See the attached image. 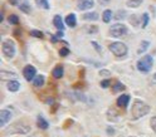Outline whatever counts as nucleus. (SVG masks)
I'll use <instances>...</instances> for the list:
<instances>
[{
    "label": "nucleus",
    "instance_id": "f257e3e1",
    "mask_svg": "<svg viewBox=\"0 0 156 137\" xmlns=\"http://www.w3.org/2000/svg\"><path fill=\"white\" fill-rule=\"evenodd\" d=\"M148 112H150V107L146 103L141 102L139 99H136L133 102V106H132V118L133 120H139L141 117H144Z\"/></svg>",
    "mask_w": 156,
    "mask_h": 137
},
{
    "label": "nucleus",
    "instance_id": "f03ea898",
    "mask_svg": "<svg viewBox=\"0 0 156 137\" xmlns=\"http://www.w3.org/2000/svg\"><path fill=\"white\" fill-rule=\"evenodd\" d=\"M152 64H154V59L151 55H144L139 62H137V69L144 72V73H147L150 72L152 68Z\"/></svg>",
    "mask_w": 156,
    "mask_h": 137
},
{
    "label": "nucleus",
    "instance_id": "7ed1b4c3",
    "mask_svg": "<svg viewBox=\"0 0 156 137\" xmlns=\"http://www.w3.org/2000/svg\"><path fill=\"white\" fill-rule=\"evenodd\" d=\"M108 49H110L116 57H122V55H126V53H127V47H126V44H123V43H121V42L111 43V44L108 45Z\"/></svg>",
    "mask_w": 156,
    "mask_h": 137
},
{
    "label": "nucleus",
    "instance_id": "20e7f679",
    "mask_svg": "<svg viewBox=\"0 0 156 137\" xmlns=\"http://www.w3.org/2000/svg\"><path fill=\"white\" fill-rule=\"evenodd\" d=\"M110 35L115 38H120V37H123V35L127 34V28L123 25V24H113L111 28H110Z\"/></svg>",
    "mask_w": 156,
    "mask_h": 137
},
{
    "label": "nucleus",
    "instance_id": "39448f33",
    "mask_svg": "<svg viewBox=\"0 0 156 137\" xmlns=\"http://www.w3.org/2000/svg\"><path fill=\"white\" fill-rule=\"evenodd\" d=\"M3 53L5 54V57H8V58H13L14 55H15V47H14V43L11 40H5L3 43Z\"/></svg>",
    "mask_w": 156,
    "mask_h": 137
},
{
    "label": "nucleus",
    "instance_id": "423d86ee",
    "mask_svg": "<svg viewBox=\"0 0 156 137\" xmlns=\"http://www.w3.org/2000/svg\"><path fill=\"white\" fill-rule=\"evenodd\" d=\"M30 131V127L29 126H24L22 123H17V125H14L13 127H10L8 129V132L9 133H28Z\"/></svg>",
    "mask_w": 156,
    "mask_h": 137
},
{
    "label": "nucleus",
    "instance_id": "0eeeda50",
    "mask_svg": "<svg viewBox=\"0 0 156 137\" xmlns=\"http://www.w3.org/2000/svg\"><path fill=\"white\" fill-rule=\"evenodd\" d=\"M35 73H37V69L33 66H27L23 70V74L27 81H33V78H35Z\"/></svg>",
    "mask_w": 156,
    "mask_h": 137
},
{
    "label": "nucleus",
    "instance_id": "6e6552de",
    "mask_svg": "<svg viewBox=\"0 0 156 137\" xmlns=\"http://www.w3.org/2000/svg\"><path fill=\"white\" fill-rule=\"evenodd\" d=\"M78 9L80 10H88L93 8V0H78Z\"/></svg>",
    "mask_w": 156,
    "mask_h": 137
},
{
    "label": "nucleus",
    "instance_id": "1a4fd4ad",
    "mask_svg": "<svg viewBox=\"0 0 156 137\" xmlns=\"http://www.w3.org/2000/svg\"><path fill=\"white\" fill-rule=\"evenodd\" d=\"M11 118V112L8 110H3L2 113H0V126H5L9 122V120Z\"/></svg>",
    "mask_w": 156,
    "mask_h": 137
},
{
    "label": "nucleus",
    "instance_id": "9d476101",
    "mask_svg": "<svg viewBox=\"0 0 156 137\" xmlns=\"http://www.w3.org/2000/svg\"><path fill=\"white\" fill-rule=\"evenodd\" d=\"M130 102V96L129 95H122L117 98V106L118 107H122V108H126L127 104Z\"/></svg>",
    "mask_w": 156,
    "mask_h": 137
},
{
    "label": "nucleus",
    "instance_id": "9b49d317",
    "mask_svg": "<svg viewBox=\"0 0 156 137\" xmlns=\"http://www.w3.org/2000/svg\"><path fill=\"white\" fill-rule=\"evenodd\" d=\"M66 23H67V25H68L69 28H74V26L77 25V18H76L74 14H69V15H67Z\"/></svg>",
    "mask_w": 156,
    "mask_h": 137
},
{
    "label": "nucleus",
    "instance_id": "f8f14e48",
    "mask_svg": "<svg viewBox=\"0 0 156 137\" xmlns=\"http://www.w3.org/2000/svg\"><path fill=\"white\" fill-rule=\"evenodd\" d=\"M53 23L55 25V28L58 30H63L64 32V25H63V21H62V18L59 15H55L54 17V20H53Z\"/></svg>",
    "mask_w": 156,
    "mask_h": 137
},
{
    "label": "nucleus",
    "instance_id": "ddd939ff",
    "mask_svg": "<svg viewBox=\"0 0 156 137\" xmlns=\"http://www.w3.org/2000/svg\"><path fill=\"white\" fill-rule=\"evenodd\" d=\"M6 87H8V89L10 92H17L19 89V87H20V84H19L18 81H9L8 84H6Z\"/></svg>",
    "mask_w": 156,
    "mask_h": 137
},
{
    "label": "nucleus",
    "instance_id": "4468645a",
    "mask_svg": "<svg viewBox=\"0 0 156 137\" xmlns=\"http://www.w3.org/2000/svg\"><path fill=\"white\" fill-rule=\"evenodd\" d=\"M53 77L59 79L63 77V67L62 66H57L54 69H53Z\"/></svg>",
    "mask_w": 156,
    "mask_h": 137
},
{
    "label": "nucleus",
    "instance_id": "2eb2a0df",
    "mask_svg": "<svg viewBox=\"0 0 156 137\" xmlns=\"http://www.w3.org/2000/svg\"><path fill=\"white\" fill-rule=\"evenodd\" d=\"M37 125H38V127L42 128V129H47V128H48V122H47L43 117H42V116H38Z\"/></svg>",
    "mask_w": 156,
    "mask_h": 137
},
{
    "label": "nucleus",
    "instance_id": "dca6fc26",
    "mask_svg": "<svg viewBox=\"0 0 156 137\" xmlns=\"http://www.w3.org/2000/svg\"><path fill=\"white\" fill-rule=\"evenodd\" d=\"M33 84L35 87H42L44 84V77L43 76H37L34 79H33Z\"/></svg>",
    "mask_w": 156,
    "mask_h": 137
},
{
    "label": "nucleus",
    "instance_id": "f3484780",
    "mask_svg": "<svg viewBox=\"0 0 156 137\" xmlns=\"http://www.w3.org/2000/svg\"><path fill=\"white\" fill-rule=\"evenodd\" d=\"M141 3H142V0H127L126 5L129 8H137V6L141 5Z\"/></svg>",
    "mask_w": 156,
    "mask_h": 137
},
{
    "label": "nucleus",
    "instance_id": "a211bd4d",
    "mask_svg": "<svg viewBox=\"0 0 156 137\" xmlns=\"http://www.w3.org/2000/svg\"><path fill=\"white\" fill-rule=\"evenodd\" d=\"M111 18H112V10H110V9L105 10L103 11V15H102V19H103L105 23H110Z\"/></svg>",
    "mask_w": 156,
    "mask_h": 137
},
{
    "label": "nucleus",
    "instance_id": "6ab92c4d",
    "mask_svg": "<svg viewBox=\"0 0 156 137\" xmlns=\"http://www.w3.org/2000/svg\"><path fill=\"white\" fill-rule=\"evenodd\" d=\"M82 18L84 19V20H96L97 18H98V14L97 13H87V14H83L82 15Z\"/></svg>",
    "mask_w": 156,
    "mask_h": 137
},
{
    "label": "nucleus",
    "instance_id": "aec40b11",
    "mask_svg": "<svg viewBox=\"0 0 156 137\" xmlns=\"http://www.w3.org/2000/svg\"><path fill=\"white\" fill-rule=\"evenodd\" d=\"M148 45H150V43H148L147 40H144L142 43H141V45L139 47V49H137V53H139V54H142L144 52H146V49L148 48Z\"/></svg>",
    "mask_w": 156,
    "mask_h": 137
},
{
    "label": "nucleus",
    "instance_id": "412c9836",
    "mask_svg": "<svg viewBox=\"0 0 156 137\" xmlns=\"http://www.w3.org/2000/svg\"><path fill=\"white\" fill-rule=\"evenodd\" d=\"M35 3H37V5L39 6V8H43V9H45V10L49 9L48 0H35Z\"/></svg>",
    "mask_w": 156,
    "mask_h": 137
},
{
    "label": "nucleus",
    "instance_id": "4be33fe9",
    "mask_svg": "<svg viewBox=\"0 0 156 137\" xmlns=\"http://www.w3.org/2000/svg\"><path fill=\"white\" fill-rule=\"evenodd\" d=\"M125 89V86L122 83H120V82H116L115 84H113V88H112V92L113 93H117L120 91H123Z\"/></svg>",
    "mask_w": 156,
    "mask_h": 137
},
{
    "label": "nucleus",
    "instance_id": "5701e85b",
    "mask_svg": "<svg viewBox=\"0 0 156 137\" xmlns=\"http://www.w3.org/2000/svg\"><path fill=\"white\" fill-rule=\"evenodd\" d=\"M125 17H126V13H125L123 10H118V11L115 14V17H113V18H115L116 20H122Z\"/></svg>",
    "mask_w": 156,
    "mask_h": 137
},
{
    "label": "nucleus",
    "instance_id": "b1692460",
    "mask_svg": "<svg viewBox=\"0 0 156 137\" xmlns=\"http://www.w3.org/2000/svg\"><path fill=\"white\" fill-rule=\"evenodd\" d=\"M8 21L10 24H18L19 23V18L17 15H14V14H11V15L8 17Z\"/></svg>",
    "mask_w": 156,
    "mask_h": 137
},
{
    "label": "nucleus",
    "instance_id": "393cba45",
    "mask_svg": "<svg viewBox=\"0 0 156 137\" xmlns=\"http://www.w3.org/2000/svg\"><path fill=\"white\" fill-rule=\"evenodd\" d=\"M20 10L27 13V14H29L30 13V8H29V5H28L27 3H23L22 5H20Z\"/></svg>",
    "mask_w": 156,
    "mask_h": 137
},
{
    "label": "nucleus",
    "instance_id": "a878e982",
    "mask_svg": "<svg viewBox=\"0 0 156 137\" xmlns=\"http://www.w3.org/2000/svg\"><path fill=\"white\" fill-rule=\"evenodd\" d=\"M30 35L32 37H35V38H43V33L39 32V30H35V29L30 32Z\"/></svg>",
    "mask_w": 156,
    "mask_h": 137
},
{
    "label": "nucleus",
    "instance_id": "bb28decb",
    "mask_svg": "<svg viewBox=\"0 0 156 137\" xmlns=\"http://www.w3.org/2000/svg\"><path fill=\"white\" fill-rule=\"evenodd\" d=\"M147 24H148V14L145 13L142 15V28H146Z\"/></svg>",
    "mask_w": 156,
    "mask_h": 137
},
{
    "label": "nucleus",
    "instance_id": "cd10ccee",
    "mask_svg": "<svg viewBox=\"0 0 156 137\" xmlns=\"http://www.w3.org/2000/svg\"><path fill=\"white\" fill-rule=\"evenodd\" d=\"M130 23L132 24V25H139V18H137V15H132L131 18H130Z\"/></svg>",
    "mask_w": 156,
    "mask_h": 137
},
{
    "label": "nucleus",
    "instance_id": "c85d7f7f",
    "mask_svg": "<svg viewBox=\"0 0 156 137\" xmlns=\"http://www.w3.org/2000/svg\"><path fill=\"white\" fill-rule=\"evenodd\" d=\"M87 30H89L88 33H97V30H98V28L96 26V25H89V26H87L86 28Z\"/></svg>",
    "mask_w": 156,
    "mask_h": 137
},
{
    "label": "nucleus",
    "instance_id": "c756f323",
    "mask_svg": "<svg viewBox=\"0 0 156 137\" xmlns=\"http://www.w3.org/2000/svg\"><path fill=\"white\" fill-rule=\"evenodd\" d=\"M59 54H61L62 57L68 55V54H69V49H68V48H62V49L59 50Z\"/></svg>",
    "mask_w": 156,
    "mask_h": 137
},
{
    "label": "nucleus",
    "instance_id": "7c9ffc66",
    "mask_svg": "<svg viewBox=\"0 0 156 137\" xmlns=\"http://www.w3.org/2000/svg\"><path fill=\"white\" fill-rule=\"evenodd\" d=\"M6 77H15V74L9 73V72H2V79H5Z\"/></svg>",
    "mask_w": 156,
    "mask_h": 137
},
{
    "label": "nucleus",
    "instance_id": "2f4dec72",
    "mask_svg": "<svg viewBox=\"0 0 156 137\" xmlns=\"http://www.w3.org/2000/svg\"><path fill=\"white\" fill-rule=\"evenodd\" d=\"M92 45H93V47H95V49L97 50V52H98V53H102V48L100 47V44H98V43H97V42H92Z\"/></svg>",
    "mask_w": 156,
    "mask_h": 137
},
{
    "label": "nucleus",
    "instance_id": "473e14b6",
    "mask_svg": "<svg viewBox=\"0 0 156 137\" xmlns=\"http://www.w3.org/2000/svg\"><path fill=\"white\" fill-rule=\"evenodd\" d=\"M150 123H151V128L156 132V117H152V118H151Z\"/></svg>",
    "mask_w": 156,
    "mask_h": 137
},
{
    "label": "nucleus",
    "instance_id": "72a5a7b5",
    "mask_svg": "<svg viewBox=\"0 0 156 137\" xmlns=\"http://www.w3.org/2000/svg\"><path fill=\"white\" fill-rule=\"evenodd\" d=\"M108 86H110V81H108V79H105V81L101 82V87L102 88H107Z\"/></svg>",
    "mask_w": 156,
    "mask_h": 137
},
{
    "label": "nucleus",
    "instance_id": "f704fd0d",
    "mask_svg": "<svg viewBox=\"0 0 156 137\" xmlns=\"http://www.w3.org/2000/svg\"><path fill=\"white\" fill-rule=\"evenodd\" d=\"M97 2H98V3H100L101 5H108V4H110V2H111V0H97Z\"/></svg>",
    "mask_w": 156,
    "mask_h": 137
},
{
    "label": "nucleus",
    "instance_id": "c9c22d12",
    "mask_svg": "<svg viewBox=\"0 0 156 137\" xmlns=\"http://www.w3.org/2000/svg\"><path fill=\"white\" fill-rule=\"evenodd\" d=\"M100 74H101V76H110L111 73H110V70L103 69V70H101V72H100Z\"/></svg>",
    "mask_w": 156,
    "mask_h": 137
},
{
    "label": "nucleus",
    "instance_id": "e433bc0d",
    "mask_svg": "<svg viewBox=\"0 0 156 137\" xmlns=\"http://www.w3.org/2000/svg\"><path fill=\"white\" fill-rule=\"evenodd\" d=\"M61 37H63V30H59L57 33V38H61Z\"/></svg>",
    "mask_w": 156,
    "mask_h": 137
},
{
    "label": "nucleus",
    "instance_id": "4c0bfd02",
    "mask_svg": "<svg viewBox=\"0 0 156 137\" xmlns=\"http://www.w3.org/2000/svg\"><path fill=\"white\" fill-rule=\"evenodd\" d=\"M20 32H22L20 29H17V30H14V34H15L17 37H19V35H20Z\"/></svg>",
    "mask_w": 156,
    "mask_h": 137
},
{
    "label": "nucleus",
    "instance_id": "58836bf2",
    "mask_svg": "<svg viewBox=\"0 0 156 137\" xmlns=\"http://www.w3.org/2000/svg\"><path fill=\"white\" fill-rule=\"evenodd\" d=\"M51 40H52L53 43H57V37H52V38H51Z\"/></svg>",
    "mask_w": 156,
    "mask_h": 137
},
{
    "label": "nucleus",
    "instance_id": "ea45409f",
    "mask_svg": "<svg viewBox=\"0 0 156 137\" xmlns=\"http://www.w3.org/2000/svg\"><path fill=\"white\" fill-rule=\"evenodd\" d=\"M10 4H13V5H17V0H10Z\"/></svg>",
    "mask_w": 156,
    "mask_h": 137
},
{
    "label": "nucleus",
    "instance_id": "a19ab883",
    "mask_svg": "<svg viewBox=\"0 0 156 137\" xmlns=\"http://www.w3.org/2000/svg\"><path fill=\"white\" fill-rule=\"evenodd\" d=\"M113 132H112V128H108V135H112Z\"/></svg>",
    "mask_w": 156,
    "mask_h": 137
},
{
    "label": "nucleus",
    "instance_id": "79ce46f5",
    "mask_svg": "<svg viewBox=\"0 0 156 137\" xmlns=\"http://www.w3.org/2000/svg\"><path fill=\"white\" fill-rule=\"evenodd\" d=\"M154 79H155V81H156V73L154 74Z\"/></svg>",
    "mask_w": 156,
    "mask_h": 137
}]
</instances>
